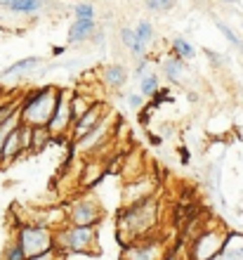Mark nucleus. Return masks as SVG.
Instances as JSON below:
<instances>
[{
	"label": "nucleus",
	"mask_w": 243,
	"mask_h": 260,
	"mask_svg": "<svg viewBox=\"0 0 243 260\" xmlns=\"http://www.w3.org/2000/svg\"><path fill=\"white\" fill-rule=\"evenodd\" d=\"M163 260H180V258H177L175 253H170V255H165V258H163Z\"/></svg>",
	"instance_id": "34"
},
{
	"label": "nucleus",
	"mask_w": 243,
	"mask_h": 260,
	"mask_svg": "<svg viewBox=\"0 0 243 260\" xmlns=\"http://www.w3.org/2000/svg\"><path fill=\"white\" fill-rule=\"evenodd\" d=\"M158 220V204L149 197L140 204H132L125 208V213L121 215L118 225H121V234H128L130 239H144L151 230L156 227Z\"/></svg>",
	"instance_id": "1"
},
{
	"label": "nucleus",
	"mask_w": 243,
	"mask_h": 260,
	"mask_svg": "<svg viewBox=\"0 0 243 260\" xmlns=\"http://www.w3.org/2000/svg\"><path fill=\"white\" fill-rule=\"evenodd\" d=\"M95 31H97L95 17H92V19H76L74 24H71V28H68V43H71V45H78V43H83L85 38H90Z\"/></svg>",
	"instance_id": "14"
},
{
	"label": "nucleus",
	"mask_w": 243,
	"mask_h": 260,
	"mask_svg": "<svg viewBox=\"0 0 243 260\" xmlns=\"http://www.w3.org/2000/svg\"><path fill=\"white\" fill-rule=\"evenodd\" d=\"M227 234L224 230H205V232L198 234V239L194 241L191 246L189 260H213L215 255L222 253V246L227 241Z\"/></svg>",
	"instance_id": "5"
},
{
	"label": "nucleus",
	"mask_w": 243,
	"mask_h": 260,
	"mask_svg": "<svg viewBox=\"0 0 243 260\" xmlns=\"http://www.w3.org/2000/svg\"><path fill=\"white\" fill-rule=\"evenodd\" d=\"M215 26L220 28V34H222L224 38H227V41H229L231 45H234V48H238V43H241V38H238V36L234 34V31H231V28L227 26V24H224V21H215Z\"/></svg>",
	"instance_id": "27"
},
{
	"label": "nucleus",
	"mask_w": 243,
	"mask_h": 260,
	"mask_svg": "<svg viewBox=\"0 0 243 260\" xmlns=\"http://www.w3.org/2000/svg\"><path fill=\"white\" fill-rule=\"evenodd\" d=\"M161 74H163V78L170 81V83H182L184 74H187V62L180 59L177 55L165 57L163 64H161Z\"/></svg>",
	"instance_id": "13"
},
{
	"label": "nucleus",
	"mask_w": 243,
	"mask_h": 260,
	"mask_svg": "<svg viewBox=\"0 0 243 260\" xmlns=\"http://www.w3.org/2000/svg\"><path fill=\"white\" fill-rule=\"evenodd\" d=\"M43 5H45V0H12L7 10H10L12 14H26V17H33V14H38L43 10Z\"/></svg>",
	"instance_id": "18"
},
{
	"label": "nucleus",
	"mask_w": 243,
	"mask_h": 260,
	"mask_svg": "<svg viewBox=\"0 0 243 260\" xmlns=\"http://www.w3.org/2000/svg\"><path fill=\"white\" fill-rule=\"evenodd\" d=\"M114 121H116V114L107 111V116L101 118L99 123L90 130L88 135L81 137V140H76V149H81V151H95V149H99L101 144L111 137V125H114Z\"/></svg>",
	"instance_id": "7"
},
{
	"label": "nucleus",
	"mask_w": 243,
	"mask_h": 260,
	"mask_svg": "<svg viewBox=\"0 0 243 260\" xmlns=\"http://www.w3.org/2000/svg\"><path fill=\"white\" fill-rule=\"evenodd\" d=\"M92 100H88L85 95H71V116H74V123L85 114V111L92 107Z\"/></svg>",
	"instance_id": "22"
},
{
	"label": "nucleus",
	"mask_w": 243,
	"mask_h": 260,
	"mask_svg": "<svg viewBox=\"0 0 243 260\" xmlns=\"http://www.w3.org/2000/svg\"><path fill=\"white\" fill-rule=\"evenodd\" d=\"M222 3H229V5H234V3H238V0H222Z\"/></svg>",
	"instance_id": "36"
},
{
	"label": "nucleus",
	"mask_w": 243,
	"mask_h": 260,
	"mask_svg": "<svg viewBox=\"0 0 243 260\" xmlns=\"http://www.w3.org/2000/svg\"><path fill=\"white\" fill-rule=\"evenodd\" d=\"M154 187H156L154 180H137V182L128 185V187H125V194H123V199H125V206L140 204V201L149 199V197H151V192H154Z\"/></svg>",
	"instance_id": "11"
},
{
	"label": "nucleus",
	"mask_w": 243,
	"mask_h": 260,
	"mask_svg": "<svg viewBox=\"0 0 243 260\" xmlns=\"http://www.w3.org/2000/svg\"><path fill=\"white\" fill-rule=\"evenodd\" d=\"M205 57L210 59V64H213V67H222V64H224V57L217 55L215 50H205Z\"/></svg>",
	"instance_id": "31"
},
{
	"label": "nucleus",
	"mask_w": 243,
	"mask_h": 260,
	"mask_svg": "<svg viewBox=\"0 0 243 260\" xmlns=\"http://www.w3.org/2000/svg\"><path fill=\"white\" fill-rule=\"evenodd\" d=\"M125 102H128V107L132 111H142L144 104H147V97L142 92H130V95H125Z\"/></svg>",
	"instance_id": "26"
},
{
	"label": "nucleus",
	"mask_w": 243,
	"mask_h": 260,
	"mask_svg": "<svg viewBox=\"0 0 243 260\" xmlns=\"http://www.w3.org/2000/svg\"><path fill=\"white\" fill-rule=\"evenodd\" d=\"M95 241V225H71L66 230H61L59 234H54V246L61 251H68V253H88V251H92Z\"/></svg>",
	"instance_id": "3"
},
{
	"label": "nucleus",
	"mask_w": 243,
	"mask_h": 260,
	"mask_svg": "<svg viewBox=\"0 0 243 260\" xmlns=\"http://www.w3.org/2000/svg\"><path fill=\"white\" fill-rule=\"evenodd\" d=\"M26 260H54V248H50V251H45V253L31 255V258H26Z\"/></svg>",
	"instance_id": "32"
},
{
	"label": "nucleus",
	"mask_w": 243,
	"mask_h": 260,
	"mask_svg": "<svg viewBox=\"0 0 243 260\" xmlns=\"http://www.w3.org/2000/svg\"><path fill=\"white\" fill-rule=\"evenodd\" d=\"M50 140H52V133L48 130V125H33V137H31V151H41V149H45Z\"/></svg>",
	"instance_id": "21"
},
{
	"label": "nucleus",
	"mask_w": 243,
	"mask_h": 260,
	"mask_svg": "<svg viewBox=\"0 0 243 260\" xmlns=\"http://www.w3.org/2000/svg\"><path fill=\"white\" fill-rule=\"evenodd\" d=\"M45 3H52V0H45Z\"/></svg>",
	"instance_id": "37"
},
{
	"label": "nucleus",
	"mask_w": 243,
	"mask_h": 260,
	"mask_svg": "<svg viewBox=\"0 0 243 260\" xmlns=\"http://www.w3.org/2000/svg\"><path fill=\"white\" fill-rule=\"evenodd\" d=\"M135 34L142 38L144 43H147L149 48L154 45V41H156V28H154V24L149 19H140L137 21V26H135Z\"/></svg>",
	"instance_id": "23"
},
{
	"label": "nucleus",
	"mask_w": 243,
	"mask_h": 260,
	"mask_svg": "<svg viewBox=\"0 0 243 260\" xmlns=\"http://www.w3.org/2000/svg\"><path fill=\"white\" fill-rule=\"evenodd\" d=\"M74 14H76V19H92V17H95V5H92V3H88V0L76 3V5H74Z\"/></svg>",
	"instance_id": "24"
},
{
	"label": "nucleus",
	"mask_w": 243,
	"mask_h": 260,
	"mask_svg": "<svg viewBox=\"0 0 243 260\" xmlns=\"http://www.w3.org/2000/svg\"><path fill=\"white\" fill-rule=\"evenodd\" d=\"M5 260H26V253H24V248H21L19 241H17V244H12V246L7 248Z\"/></svg>",
	"instance_id": "29"
},
{
	"label": "nucleus",
	"mask_w": 243,
	"mask_h": 260,
	"mask_svg": "<svg viewBox=\"0 0 243 260\" xmlns=\"http://www.w3.org/2000/svg\"><path fill=\"white\" fill-rule=\"evenodd\" d=\"M21 151H24V147H21V133H19V128H17V130H12V133H10L5 147H3V166L12 164V161L19 156Z\"/></svg>",
	"instance_id": "17"
},
{
	"label": "nucleus",
	"mask_w": 243,
	"mask_h": 260,
	"mask_svg": "<svg viewBox=\"0 0 243 260\" xmlns=\"http://www.w3.org/2000/svg\"><path fill=\"white\" fill-rule=\"evenodd\" d=\"M165 258V248L158 239H144L135 241L125 246L123 251V260H163Z\"/></svg>",
	"instance_id": "9"
},
{
	"label": "nucleus",
	"mask_w": 243,
	"mask_h": 260,
	"mask_svg": "<svg viewBox=\"0 0 243 260\" xmlns=\"http://www.w3.org/2000/svg\"><path fill=\"white\" fill-rule=\"evenodd\" d=\"M59 92L61 90H57L54 85H45V88H38L36 92L24 97V104L19 107L21 123L48 125L57 109V102H59Z\"/></svg>",
	"instance_id": "2"
},
{
	"label": "nucleus",
	"mask_w": 243,
	"mask_h": 260,
	"mask_svg": "<svg viewBox=\"0 0 243 260\" xmlns=\"http://www.w3.org/2000/svg\"><path fill=\"white\" fill-rule=\"evenodd\" d=\"M99 218H101L99 204L92 197L78 199V201H74V204L68 206V220H71V225H95V222H99Z\"/></svg>",
	"instance_id": "8"
},
{
	"label": "nucleus",
	"mask_w": 243,
	"mask_h": 260,
	"mask_svg": "<svg viewBox=\"0 0 243 260\" xmlns=\"http://www.w3.org/2000/svg\"><path fill=\"white\" fill-rule=\"evenodd\" d=\"M238 52L243 55V38H241V43H238Z\"/></svg>",
	"instance_id": "35"
},
{
	"label": "nucleus",
	"mask_w": 243,
	"mask_h": 260,
	"mask_svg": "<svg viewBox=\"0 0 243 260\" xmlns=\"http://www.w3.org/2000/svg\"><path fill=\"white\" fill-rule=\"evenodd\" d=\"M17 241L21 244V248H24L26 258L38 255V253H45V251L54 248V234L50 232L48 227H43V225H26V227H21Z\"/></svg>",
	"instance_id": "4"
},
{
	"label": "nucleus",
	"mask_w": 243,
	"mask_h": 260,
	"mask_svg": "<svg viewBox=\"0 0 243 260\" xmlns=\"http://www.w3.org/2000/svg\"><path fill=\"white\" fill-rule=\"evenodd\" d=\"M19 107H21V104H17V102L3 104V107H0V123H5V121L12 116V114H17V111H19Z\"/></svg>",
	"instance_id": "30"
},
{
	"label": "nucleus",
	"mask_w": 243,
	"mask_h": 260,
	"mask_svg": "<svg viewBox=\"0 0 243 260\" xmlns=\"http://www.w3.org/2000/svg\"><path fill=\"white\" fill-rule=\"evenodd\" d=\"M10 3H12V0H0V7H5V10H7V7H10Z\"/></svg>",
	"instance_id": "33"
},
{
	"label": "nucleus",
	"mask_w": 243,
	"mask_h": 260,
	"mask_svg": "<svg viewBox=\"0 0 243 260\" xmlns=\"http://www.w3.org/2000/svg\"><path fill=\"white\" fill-rule=\"evenodd\" d=\"M101 83L109 90H123L125 83H128V69L123 67V64H109L101 71Z\"/></svg>",
	"instance_id": "12"
},
{
	"label": "nucleus",
	"mask_w": 243,
	"mask_h": 260,
	"mask_svg": "<svg viewBox=\"0 0 243 260\" xmlns=\"http://www.w3.org/2000/svg\"><path fill=\"white\" fill-rule=\"evenodd\" d=\"M104 116H107V107H104V104H99V102H95V104H92V107H90V109L85 111V114H83V116L74 123V128H71V135H74V140H81V137H85Z\"/></svg>",
	"instance_id": "10"
},
{
	"label": "nucleus",
	"mask_w": 243,
	"mask_h": 260,
	"mask_svg": "<svg viewBox=\"0 0 243 260\" xmlns=\"http://www.w3.org/2000/svg\"><path fill=\"white\" fill-rule=\"evenodd\" d=\"M41 57H26V59H19V62L10 64V67L0 74V78H12V76H21V74H28V71H36L41 67Z\"/></svg>",
	"instance_id": "16"
},
{
	"label": "nucleus",
	"mask_w": 243,
	"mask_h": 260,
	"mask_svg": "<svg viewBox=\"0 0 243 260\" xmlns=\"http://www.w3.org/2000/svg\"><path fill=\"white\" fill-rule=\"evenodd\" d=\"M177 0H147V10L151 12H168L175 7Z\"/></svg>",
	"instance_id": "25"
},
{
	"label": "nucleus",
	"mask_w": 243,
	"mask_h": 260,
	"mask_svg": "<svg viewBox=\"0 0 243 260\" xmlns=\"http://www.w3.org/2000/svg\"><path fill=\"white\" fill-rule=\"evenodd\" d=\"M170 48H172V55H177L180 59H184V62H189V59L196 57V48L191 45V41H187L182 36H175V38L170 41Z\"/></svg>",
	"instance_id": "20"
},
{
	"label": "nucleus",
	"mask_w": 243,
	"mask_h": 260,
	"mask_svg": "<svg viewBox=\"0 0 243 260\" xmlns=\"http://www.w3.org/2000/svg\"><path fill=\"white\" fill-rule=\"evenodd\" d=\"M121 41H123V45H125V48L128 50H132L135 48V43H137V34H135V28H123L121 31Z\"/></svg>",
	"instance_id": "28"
},
{
	"label": "nucleus",
	"mask_w": 243,
	"mask_h": 260,
	"mask_svg": "<svg viewBox=\"0 0 243 260\" xmlns=\"http://www.w3.org/2000/svg\"><path fill=\"white\" fill-rule=\"evenodd\" d=\"M222 260H243V234L241 232H229L227 241L222 246Z\"/></svg>",
	"instance_id": "15"
},
{
	"label": "nucleus",
	"mask_w": 243,
	"mask_h": 260,
	"mask_svg": "<svg viewBox=\"0 0 243 260\" xmlns=\"http://www.w3.org/2000/svg\"><path fill=\"white\" fill-rule=\"evenodd\" d=\"M158 90H161V78H158V74H156L154 69L147 71L144 76H140V92H142L147 100L158 95Z\"/></svg>",
	"instance_id": "19"
},
{
	"label": "nucleus",
	"mask_w": 243,
	"mask_h": 260,
	"mask_svg": "<svg viewBox=\"0 0 243 260\" xmlns=\"http://www.w3.org/2000/svg\"><path fill=\"white\" fill-rule=\"evenodd\" d=\"M74 128V116H71V92L68 90H61L59 92V102H57V109H54L52 118L48 123V130L52 133V137L66 135Z\"/></svg>",
	"instance_id": "6"
}]
</instances>
